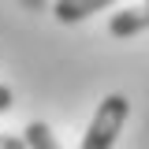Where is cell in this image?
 <instances>
[{
	"label": "cell",
	"instance_id": "obj_3",
	"mask_svg": "<svg viewBox=\"0 0 149 149\" xmlns=\"http://www.w3.org/2000/svg\"><path fill=\"white\" fill-rule=\"evenodd\" d=\"M149 30V4L146 8H123V11H116L108 19V34L112 37H134Z\"/></svg>",
	"mask_w": 149,
	"mask_h": 149
},
{
	"label": "cell",
	"instance_id": "obj_8",
	"mask_svg": "<svg viewBox=\"0 0 149 149\" xmlns=\"http://www.w3.org/2000/svg\"><path fill=\"white\" fill-rule=\"evenodd\" d=\"M146 4H149V0H146Z\"/></svg>",
	"mask_w": 149,
	"mask_h": 149
},
{
	"label": "cell",
	"instance_id": "obj_2",
	"mask_svg": "<svg viewBox=\"0 0 149 149\" xmlns=\"http://www.w3.org/2000/svg\"><path fill=\"white\" fill-rule=\"evenodd\" d=\"M112 4H116V0H56L52 15H56V22L71 26V22H82V19H90V15H97V11L112 8Z\"/></svg>",
	"mask_w": 149,
	"mask_h": 149
},
{
	"label": "cell",
	"instance_id": "obj_6",
	"mask_svg": "<svg viewBox=\"0 0 149 149\" xmlns=\"http://www.w3.org/2000/svg\"><path fill=\"white\" fill-rule=\"evenodd\" d=\"M11 101H15L11 86H0V112H8V108H11Z\"/></svg>",
	"mask_w": 149,
	"mask_h": 149
},
{
	"label": "cell",
	"instance_id": "obj_4",
	"mask_svg": "<svg viewBox=\"0 0 149 149\" xmlns=\"http://www.w3.org/2000/svg\"><path fill=\"white\" fill-rule=\"evenodd\" d=\"M22 142H26V149H63L60 142H56L52 127H49V123H41V119L26 123V130H22Z\"/></svg>",
	"mask_w": 149,
	"mask_h": 149
},
{
	"label": "cell",
	"instance_id": "obj_7",
	"mask_svg": "<svg viewBox=\"0 0 149 149\" xmlns=\"http://www.w3.org/2000/svg\"><path fill=\"white\" fill-rule=\"evenodd\" d=\"M26 11H49V0H19Z\"/></svg>",
	"mask_w": 149,
	"mask_h": 149
},
{
	"label": "cell",
	"instance_id": "obj_5",
	"mask_svg": "<svg viewBox=\"0 0 149 149\" xmlns=\"http://www.w3.org/2000/svg\"><path fill=\"white\" fill-rule=\"evenodd\" d=\"M0 149H26V142L15 134H0Z\"/></svg>",
	"mask_w": 149,
	"mask_h": 149
},
{
	"label": "cell",
	"instance_id": "obj_1",
	"mask_svg": "<svg viewBox=\"0 0 149 149\" xmlns=\"http://www.w3.org/2000/svg\"><path fill=\"white\" fill-rule=\"evenodd\" d=\"M127 116H130V101L123 93H108L97 104V112H93L78 149H112L116 138H119V130H123V123H127Z\"/></svg>",
	"mask_w": 149,
	"mask_h": 149
}]
</instances>
